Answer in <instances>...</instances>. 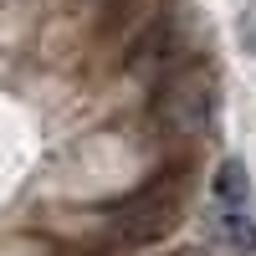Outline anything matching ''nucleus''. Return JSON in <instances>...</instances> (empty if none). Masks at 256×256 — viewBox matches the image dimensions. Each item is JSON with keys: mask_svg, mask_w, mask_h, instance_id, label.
Returning <instances> with one entry per match:
<instances>
[{"mask_svg": "<svg viewBox=\"0 0 256 256\" xmlns=\"http://www.w3.org/2000/svg\"><path fill=\"white\" fill-rule=\"evenodd\" d=\"M180 205H184V164L148 174L138 190L108 200L92 220H98L102 246H148L180 220Z\"/></svg>", "mask_w": 256, "mask_h": 256, "instance_id": "obj_1", "label": "nucleus"}, {"mask_svg": "<svg viewBox=\"0 0 256 256\" xmlns=\"http://www.w3.org/2000/svg\"><path fill=\"white\" fill-rule=\"evenodd\" d=\"M210 118H216V82H210V72L200 62L174 72V77H164V82H154V92H148V128L169 144L205 138Z\"/></svg>", "mask_w": 256, "mask_h": 256, "instance_id": "obj_2", "label": "nucleus"}, {"mask_svg": "<svg viewBox=\"0 0 256 256\" xmlns=\"http://www.w3.org/2000/svg\"><path fill=\"white\" fill-rule=\"evenodd\" d=\"M195 62H200L195 56V20H174V16H154L138 31V41L128 46V72L144 77L148 88L195 67Z\"/></svg>", "mask_w": 256, "mask_h": 256, "instance_id": "obj_3", "label": "nucleus"}, {"mask_svg": "<svg viewBox=\"0 0 256 256\" xmlns=\"http://www.w3.org/2000/svg\"><path fill=\"white\" fill-rule=\"evenodd\" d=\"M210 236L226 251H236V256H256V216H251V205L216 210V216H210Z\"/></svg>", "mask_w": 256, "mask_h": 256, "instance_id": "obj_4", "label": "nucleus"}, {"mask_svg": "<svg viewBox=\"0 0 256 256\" xmlns=\"http://www.w3.org/2000/svg\"><path fill=\"white\" fill-rule=\"evenodd\" d=\"M210 195H216L220 210H241L251 205V169L241 159H220L216 174H210Z\"/></svg>", "mask_w": 256, "mask_h": 256, "instance_id": "obj_5", "label": "nucleus"}, {"mask_svg": "<svg viewBox=\"0 0 256 256\" xmlns=\"http://www.w3.org/2000/svg\"><path fill=\"white\" fill-rule=\"evenodd\" d=\"M236 36H241L246 56H256V0H246V10H241V26H236Z\"/></svg>", "mask_w": 256, "mask_h": 256, "instance_id": "obj_6", "label": "nucleus"}, {"mask_svg": "<svg viewBox=\"0 0 256 256\" xmlns=\"http://www.w3.org/2000/svg\"><path fill=\"white\" fill-rule=\"evenodd\" d=\"M174 256H205V251H174Z\"/></svg>", "mask_w": 256, "mask_h": 256, "instance_id": "obj_7", "label": "nucleus"}]
</instances>
